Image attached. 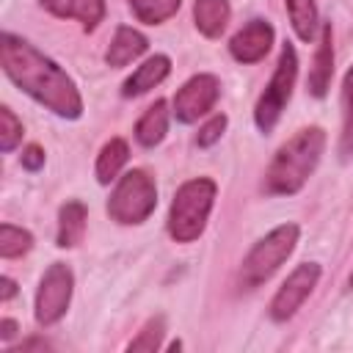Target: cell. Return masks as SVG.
<instances>
[{"label":"cell","mask_w":353,"mask_h":353,"mask_svg":"<svg viewBox=\"0 0 353 353\" xmlns=\"http://www.w3.org/2000/svg\"><path fill=\"white\" fill-rule=\"evenodd\" d=\"M17 331H19V325H17L11 317H3V320H0V339H3V342L14 339V336H17Z\"/></svg>","instance_id":"28"},{"label":"cell","mask_w":353,"mask_h":353,"mask_svg":"<svg viewBox=\"0 0 353 353\" xmlns=\"http://www.w3.org/2000/svg\"><path fill=\"white\" fill-rule=\"evenodd\" d=\"M22 121L14 116L8 105L0 108V152H14L22 141Z\"/></svg>","instance_id":"24"},{"label":"cell","mask_w":353,"mask_h":353,"mask_svg":"<svg viewBox=\"0 0 353 353\" xmlns=\"http://www.w3.org/2000/svg\"><path fill=\"white\" fill-rule=\"evenodd\" d=\"M0 63L6 77L33 97L39 105L52 110L61 119H80L83 116V97L77 83L41 50H36L28 39L3 30L0 33Z\"/></svg>","instance_id":"1"},{"label":"cell","mask_w":353,"mask_h":353,"mask_svg":"<svg viewBox=\"0 0 353 353\" xmlns=\"http://www.w3.org/2000/svg\"><path fill=\"white\" fill-rule=\"evenodd\" d=\"M85 221H88V210H85L83 201L72 199V201L61 204V210H58V234H55V245H58V248H74L77 243H83Z\"/></svg>","instance_id":"15"},{"label":"cell","mask_w":353,"mask_h":353,"mask_svg":"<svg viewBox=\"0 0 353 353\" xmlns=\"http://www.w3.org/2000/svg\"><path fill=\"white\" fill-rule=\"evenodd\" d=\"M331 77H334V28H331V22H323L320 25V41H317L312 69H309V77H306L309 94L323 99L328 94Z\"/></svg>","instance_id":"11"},{"label":"cell","mask_w":353,"mask_h":353,"mask_svg":"<svg viewBox=\"0 0 353 353\" xmlns=\"http://www.w3.org/2000/svg\"><path fill=\"white\" fill-rule=\"evenodd\" d=\"M0 284H3L0 298H3V303H8V301L17 295V281H14V279H8V276H3V279H0Z\"/></svg>","instance_id":"29"},{"label":"cell","mask_w":353,"mask_h":353,"mask_svg":"<svg viewBox=\"0 0 353 353\" xmlns=\"http://www.w3.org/2000/svg\"><path fill=\"white\" fill-rule=\"evenodd\" d=\"M232 17L229 0H196L193 3V22L196 30L207 39H221Z\"/></svg>","instance_id":"16"},{"label":"cell","mask_w":353,"mask_h":353,"mask_svg":"<svg viewBox=\"0 0 353 353\" xmlns=\"http://www.w3.org/2000/svg\"><path fill=\"white\" fill-rule=\"evenodd\" d=\"M44 11L58 19H77L83 30H97L105 19V0H39Z\"/></svg>","instance_id":"12"},{"label":"cell","mask_w":353,"mask_h":353,"mask_svg":"<svg viewBox=\"0 0 353 353\" xmlns=\"http://www.w3.org/2000/svg\"><path fill=\"white\" fill-rule=\"evenodd\" d=\"M19 163H22L25 171H41V168H44V149H41L39 143L25 146L22 154H19Z\"/></svg>","instance_id":"26"},{"label":"cell","mask_w":353,"mask_h":353,"mask_svg":"<svg viewBox=\"0 0 353 353\" xmlns=\"http://www.w3.org/2000/svg\"><path fill=\"white\" fill-rule=\"evenodd\" d=\"M72 292H74V276H72V268L69 265H63V262H52L47 270H44V276H41V281H39V290H36V323L39 325H55L63 314H66V309H69V303H72Z\"/></svg>","instance_id":"7"},{"label":"cell","mask_w":353,"mask_h":353,"mask_svg":"<svg viewBox=\"0 0 353 353\" xmlns=\"http://www.w3.org/2000/svg\"><path fill=\"white\" fill-rule=\"evenodd\" d=\"M273 39H276L273 25H270L268 19H262V17H254V19H248V22L232 36L229 52H232V58L240 61V63H256V61H262V58L270 52Z\"/></svg>","instance_id":"10"},{"label":"cell","mask_w":353,"mask_h":353,"mask_svg":"<svg viewBox=\"0 0 353 353\" xmlns=\"http://www.w3.org/2000/svg\"><path fill=\"white\" fill-rule=\"evenodd\" d=\"M350 287H353V273H350Z\"/></svg>","instance_id":"31"},{"label":"cell","mask_w":353,"mask_h":353,"mask_svg":"<svg viewBox=\"0 0 353 353\" xmlns=\"http://www.w3.org/2000/svg\"><path fill=\"white\" fill-rule=\"evenodd\" d=\"M146 47H149V41L141 30H135L130 25H119L113 33V41L105 52V63L113 69H121V66L132 63L135 58H141L146 52Z\"/></svg>","instance_id":"14"},{"label":"cell","mask_w":353,"mask_h":353,"mask_svg":"<svg viewBox=\"0 0 353 353\" xmlns=\"http://www.w3.org/2000/svg\"><path fill=\"white\" fill-rule=\"evenodd\" d=\"M226 124H229V119H226L223 113H215V116H212L210 121H204V127L199 130L196 143H199L201 149H210L212 143H218V141H221V135H223Z\"/></svg>","instance_id":"25"},{"label":"cell","mask_w":353,"mask_h":353,"mask_svg":"<svg viewBox=\"0 0 353 353\" xmlns=\"http://www.w3.org/2000/svg\"><path fill=\"white\" fill-rule=\"evenodd\" d=\"M179 347H182V342H179V339H174V342L168 345V350H179Z\"/></svg>","instance_id":"30"},{"label":"cell","mask_w":353,"mask_h":353,"mask_svg":"<svg viewBox=\"0 0 353 353\" xmlns=\"http://www.w3.org/2000/svg\"><path fill=\"white\" fill-rule=\"evenodd\" d=\"M154 207H157V185L143 168H132L121 174L108 199V215L121 226L143 223L154 212Z\"/></svg>","instance_id":"5"},{"label":"cell","mask_w":353,"mask_h":353,"mask_svg":"<svg viewBox=\"0 0 353 353\" xmlns=\"http://www.w3.org/2000/svg\"><path fill=\"white\" fill-rule=\"evenodd\" d=\"M52 345L44 339V336H30V339H25L19 347H14L11 353H22V350H50Z\"/></svg>","instance_id":"27"},{"label":"cell","mask_w":353,"mask_h":353,"mask_svg":"<svg viewBox=\"0 0 353 353\" xmlns=\"http://www.w3.org/2000/svg\"><path fill=\"white\" fill-rule=\"evenodd\" d=\"M127 160H130V146H127V141H124V138H110V141L99 149V154H97V165H94L97 182H99V185H110L113 179H119V171L127 165Z\"/></svg>","instance_id":"18"},{"label":"cell","mask_w":353,"mask_h":353,"mask_svg":"<svg viewBox=\"0 0 353 353\" xmlns=\"http://www.w3.org/2000/svg\"><path fill=\"white\" fill-rule=\"evenodd\" d=\"M320 276H323V268H320L317 262H303V265H298V268L287 276V281L276 290V295H273V301H270V306H268L270 320H273V323H287V320H292L295 312H298V309L306 303V298L314 292Z\"/></svg>","instance_id":"8"},{"label":"cell","mask_w":353,"mask_h":353,"mask_svg":"<svg viewBox=\"0 0 353 353\" xmlns=\"http://www.w3.org/2000/svg\"><path fill=\"white\" fill-rule=\"evenodd\" d=\"M295 77H298V55H295V47L287 41L279 52V63H276L270 83L265 85V91L259 94V99L254 105V124L259 132L268 135L279 124V119H281V113L292 97Z\"/></svg>","instance_id":"6"},{"label":"cell","mask_w":353,"mask_h":353,"mask_svg":"<svg viewBox=\"0 0 353 353\" xmlns=\"http://www.w3.org/2000/svg\"><path fill=\"white\" fill-rule=\"evenodd\" d=\"M165 132H168V102L154 99V105H149L135 124V141L141 146L152 149L165 138Z\"/></svg>","instance_id":"17"},{"label":"cell","mask_w":353,"mask_h":353,"mask_svg":"<svg viewBox=\"0 0 353 353\" xmlns=\"http://www.w3.org/2000/svg\"><path fill=\"white\" fill-rule=\"evenodd\" d=\"M218 185L210 176H196L179 185L168 210V234L176 243H193L207 229Z\"/></svg>","instance_id":"3"},{"label":"cell","mask_w":353,"mask_h":353,"mask_svg":"<svg viewBox=\"0 0 353 353\" xmlns=\"http://www.w3.org/2000/svg\"><path fill=\"white\" fill-rule=\"evenodd\" d=\"M342 160L353 157V66L342 80V135H339Z\"/></svg>","instance_id":"20"},{"label":"cell","mask_w":353,"mask_h":353,"mask_svg":"<svg viewBox=\"0 0 353 353\" xmlns=\"http://www.w3.org/2000/svg\"><path fill=\"white\" fill-rule=\"evenodd\" d=\"M33 248V234L22 226L14 223H3L0 226V256L3 259H17L25 256Z\"/></svg>","instance_id":"22"},{"label":"cell","mask_w":353,"mask_h":353,"mask_svg":"<svg viewBox=\"0 0 353 353\" xmlns=\"http://www.w3.org/2000/svg\"><path fill=\"white\" fill-rule=\"evenodd\" d=\"M287 6V14H290V25L295 30V36L301 41H312L314 33H317V6L314 0H284Z\"/></svg>","instance_id":"19"},{"label":"cell","mask_w":353,"mask_h":353,"mask_svg":"<svg viewBox=\"0 0 353 353\" xmlns=\"http://www.w3.org/2000/svg\"><path fill=\"white\" fill-rule=\"evenodd\" d=\"M221 97V80L210 72L193 74L188 83H182V88L174 94V116L182 124H193L199 121L204 113H210L215 108Z\"/></svg>","instance_id":"9"},{"label":"cell","mask_w":353,"mask_h":353,"mask_svg":"<svg viewBox=\"0 0 353 353\" xmlns=\"http://www.w3.org/2000/svg\"><path fill=\"white\" fill-rule=\"evenodd\" d=\"M323 149H325V130L323 127L298 130L273 154V160L265 171V179H262V190L268 196L298 193L306 185V179L314 174V168L323 157Z\"/></svg>","instance_id":"2"},{"label":"cell","mask_w":353,"mask_h":353,"mask_svg":"<svg viewBox=\"0 0 353 353\" xmlns=\"http://www.w3.org/2000/svg\"><path fill=\"white\" fill-rule=\"evenodd\" d=\"M182 0H130L132 14L143 25H160L179 11Z\"/></svg>","instance_id":"21"},{"label":"cell","mask_w":353,"mask_h":353,"mask_svg":"<svg viewBox=\"0 0 353 353\" xmlns=\"http://www.w3.org/2000/svg\"><path fill=\"white\" fill-rule=\"evenodd\" d=\"M163 334H165V317H163V314H154V317H149V320L141 325V331L135 334V339H130L127 350H130V353H132V350L154 353V350L163 345Z\"/></svg>","instance_id":"23"},{"label":"cell","mask_w":353,"mask_h":353,"mask_svg":"<svg viewBox=\"0 0 353 353\" xmlns=\"http://www.w3.org/2000/svg\"><path fill=\"white\" fill-rule=\"evenodd\" d=\"M298 234H301L298 223H279L262 240H256L254 248L245 254V259L240 265V273H237L240 290H256V287H262L287 262V256L295 251Z\"/></svg>","instance_id":"4"},{"label":"cell","mask_w":353,"mask_h":353,"mask_svg":"<svg viewBox=\"0 0 353 353\" xmlns=\"http://www.w3.org/2000/svg\"><path fill=\"white\" fill-rule=\"evenodd\" d=\"M168 72H171V58H168V55L157 52V55L146 58V61H143V63L124 80V85H121V97L132 99V97H141V94L152 91L154 85H160V83L168 77Z\"/></svg>","instance_id":"13"}]
</instances>
